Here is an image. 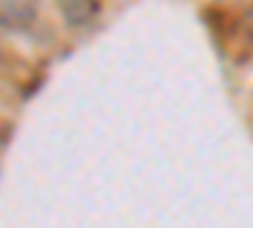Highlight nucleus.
Returning <instances> with one entry per match:
<instances>
[{
    "label": "nucleus",
    "mask_w": 253,
    "mask_h": 228,
    "mask_svg": "<svg viewBox=\"0 0 253 228\" xmlns=\"http://www.w3.org/2000/svg\"><path fill=\"white\" fill-rule=\"evenodd\" d=\"M38 0H0V26L3 28H26L36 18Z\"/></svg>",
    "instance_id": "obj_1"
},
{
    "label": "nucleus",
    "mask_w": 253,
    "mask_h": 228,
    "mask_svg": "<svg viewBox=\"0 0 253 228\" xmlns=\"http://www.w3.org/2000/svg\"><path fill=\"white\" fill-rule=\"evenodd\" d=\"M56 3H58V8H61L69 26H86L99 13L96 0H56Z\"/></svg>",
    "instance_id": "obj_2"
}]
</instances>
